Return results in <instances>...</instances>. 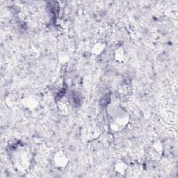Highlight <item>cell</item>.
Here are the masks:
<instances>
[{
  "label": "cell",
  "mask_w": 178,
  "mask_h": 178,
  "mask_svg": "<svg viewBox=\"0 0 178 178\" xmlns=\"http://www.w3.org/2000/svg\"><path fill=\"white\" fill-rule=\"evenodd\" d=\"M15 166L19 171H22L29 168L30 158L29 153L25 150L20 151L14 156Z\"/></svg>",
  "instance_id": "cell-1"
},
{
  "label": "cell",
  "mask_w": 178,
  "mask_h": 178,
  "mask_svg": "<svg viewBox=\"0 0 178 178\" xmlns=\"http://www.w3.org/2000/svg\"><path fill=\"white\" fill-rule=\"evenodd\" d=\"M54 163L58 168H65L68 165V159L63 152H58L54 156Z\"/></svg>",
  "instance_id": "cell-2"
},
{
  "label": "cell",
  "mask_w": 178,
  "mask_h": 178,
  "mask_svg": "<svg viewBox=\"0 0 178 178\" xmlns=\"http://www.w3.org/2000/svg\"><path fill=\"white\" fill-rule=\"evenodd\" d=\"M104 47H105V45L104 44H102V43H97L96 45H95L93 48V50H92L93 54L95 55H99L100 54H101L103 51H104Z\"/></svg>",
  "instance_id": "cell-3"
},
{
  "label": "cell",
  "mask_w": 178,
  "mask_h": 178,
  "mask_svg": "<svg viewBox=\"0 0 178 178\" xmlns=\"http://www.w3.org/2000/svg\"><path fill=\"white\" fill-rule=\"evenodd\" d=\"M115 169L116 172H118V173L124 174L126 171V165L123 161H119V162L116 163Z\"/></svg>",
  "instance_id": "cell-4"
},
{
  "label": "cell",
  "mask_w": 178,
  "mask_h": 178,
  "mask_svg": "<svg viewBox=\"0 0 178 178\" xmlns=\"http://www.w3.org/2000/svg\"><path fill=\"white\" fill-rule=\"evenodd\" d=\"M124 58V52L123 49H118L116 51V54H115V59L118 61H121L122 60H123Z\"/></svg>",
  "instance_id": "cell-5"
},
{
  "label": "cell",
  "mask_w": 178,
  "mask_h": 178,
  "mask_svg": "<svg viewBox=\"0 0 178 178\" xmlns=\"http://www.w3.org/2000/svg\"><path fill=\"white\" fill-rule=\"evenodd\" d=\"M25 102H26L25 105L26 106H27L29 108H30V107H34L36 104V101L34 100V99L28 98L26 99V100H25Z\"/></svg>",
  "instance_id": "cell-6"
}]
</instances>
